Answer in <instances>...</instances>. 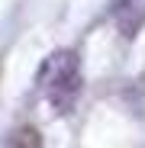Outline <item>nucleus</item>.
<instances>
[{
	"mask_svg": "<svg viewBox=\"0 0 145 148\" xmlns=\"http://www.w3.org/2000/svg\"><path fill=\"white\" fill-rule=\"evenodd\" d=\"M39 93L55 113H68L81 93V61L74 52H55L39 71Z\"/></svg>",
	"mask_w": 145,
	"mask_h": 148,
	"instance_id": "f257e3e1",
	"label": "nucleus"
},
{
	"mask_svg": "<svg viewBox=\"0 0 145 148\" xmlns=\"http://www.w3.org/2000/svg\"><path fill=\"white\" fill-rule=\"evenodd\" d=\"M116 26L123 29L126 39H132L142 26H145V0H119L116 10H113Z\"/></svg>",
	"mask_w": 145,
	"mask_h": 148,
	"instance_id": "f03ea898",
	"label": "nucleus"
}]
</instances>
